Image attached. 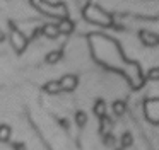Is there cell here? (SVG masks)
Returning a JSON list of instances; mask_svg holds the SVG:
<instances>
[{
  "mask_svg": "<svg viewBox=\"0 0 159 150\" xmlns=\"http://www.w3.org/2000/svg\"><path fill=\"white\" fill-rule=\"evenodd\" d=\"M104 145H108V147L115 145V136L111 135V133H108V135H104Z\"/></svg>",
  "mask_w": 159,
  "mask_h": 150,
  "instance_id": "obj_17",
  "label": "cell"
},
{
  "mask_svg": "<svg viewBox=\"0 0 159 150\" xmlns=\"http://www.w3.org/2000/svg\"><path fill=\"white\" fill-rule=\"evenodd\" d=\"M93 111H94V114H96L98 118H103V116H106V102H104L103 99H98V101L94 102Z\"/></svg>",
  "mask_w": 159,
  "mask_h": 150,
  "instance_id": "obj_8",
  "label": "cell"
},
{
  "mask_svg": "<svg viewBox=\"0 0 159 150\" xmlns=\"http://www.w3.org/2000/svg\"><path fill=\"white\" fill-rule=\"evenodd\" d=\"M33 5L36 7L38 10H41L43 14L50 17H55V19H63V17H69L67 15V7L65 3H60V2H33Z\"/></svg>",
  "mask_w": 159,
  "mask_h": 150,
  "instance_id": "obj_2",
  "label": "cell"
},
{
  "mask_svg": "<svg viewBox=\"0 0 159 150\" xmlns=\"http://www.w3.org/2000/svg\"><path fill=\"white\" fill-rule=\"evenodd\" d=\"M101 119V128H99V131H101V135H108V133L111 131V126H113V121H111V118H108V116H103V118H99Z\"/></svg>",
  "mask_w": 159,
  "mask_h": 150,
  "instance_id": "obj_9",
  "label": "cell"
},
{
  "mask_svg": "<svg viewBox=\"0 0 159 150\" xmlns=\"http://www.w3.org/2000/svg\"><path fill=\"white\" fill-rule=\"evenodd\" d=\"M11 44H12V48H14L17 53H22V51L26 50V46H28V38H26L19 29L12 27V31H11Z\"/></svg>",
  "mask_w": 159,
  "mask_h": 150,
  "instance_id": "obj_3",
  "label": "cell"
},
{
  "mask_svg": "<svg viewBox=\"0 0 159 150\" xmlns=\"http://www.w3.org/2000/svg\"><path fill=\"white\" fill-rule=\"evenodd\" d=\"M125 111H127V104H125V101L118 99V101H115V102H113V113H115L116 116L125 114Z\"/></svg>",
  "mask_w": 159,
  "mask_h": 150,
  "instance_id": "obj_11",
  "label": "cell"
},
{
  "mask_svg": "<svg viewBox=\"0 0 159 150\" xmlns=\"http://www.w3.org/2000/svg\"><path fill=\"white\" fill-rule=\"evenodd\" d=\"M75 125L80 126V128H84V126L87 125V114L84 111H77L75 113Z\"/></svg>",
  "mask_w": 159,
  "mask_h": 150,
  "instance_id": "obj_14",
  "label": "cell"
},
{
  "mask_svg": "<svg viewBox=\"0 0 159 150\" xmlns=\"http://www.w3.org/2000/svg\"><path fill=\"white\" fill-rule=\"evenodd\" d=\"M2 41H5V33L4 31H0V43H2Z\"/></svg>",
  "mask_w": 159,
  "mask_h": 150,
  "instance_id": "obj_20",
  "label": "cell"
},
{
  "mask_svg": "<svg viewBox=\"0 0 159 150\" xmlns=\"http://www.w3.org/2000/svg\"><path fill=\"white\" fill-rule=\"evenodd\" d=\"M63 56L62 50H55V51H50L48 55H46V63H57V61H60Z\"/></svg>",
  "mask_w": 159,
  "mask_h": 150,
  "instance_id": "obj_13",
  "label": "cell"
},
{
  "mask_svg": "<svg viewBox=\"0 0 159 150\" xmlns=\"http://www.w3.org/2000/svg\"><path fill=\"white\" fill-rule=\"evenodd\" d=\"M132 143H134V138H132L130 133H123V136H121V147H130Z\"/></svg>",
  "mask_w": 159,
  "mask_h": 150,
  "instance_id": "obj_16",
  "label": "cell"
},
{
  "mask_svg": "<svg viewBox=\"0 0 159 150\" xmlns=\"http://www.w3.org/2000/svg\"><path fill=\"white\" fill-rule=\"evenodd\" d=\"M41 33L43 36L50 38V39H55V38H58V29H57V24H45V26L41 27Z\"/></svg>",
  "mask_w": 159,
  "mask_h": 150,
  "instance_id": "obj_7",
  "label": "cell"
},
{
  "mask_svg": "<svg viewBox=\"0 0 159 150\" xmlns=\"http://www.w3.org/2000/svg\"><path fill=\"white\" fill-rule=\"evenodd\" d=\"M84 17H86L89 22L98 24V26H111V22H113L110 14H106L99 5H96V3L86 5V9H84Z\"/></svg>",
  "mask_w": 159,
  "mask_h": 150,
  "instance_id": "obj_1",
  "label": "cell"
},
{
  "mask_svg": "<svg viewBox=\"0 0 159 150\" xmlns=\"http://www.w3.org/2000/svg\"><path fill=\"white\" fill-rule=\"evenodd\" d=\"M43 89H45V92H48V94H58V92H62L58 80H50V82H46Z\"/></svg>",
  "mask_w": 159,
  "mask_h": 150,
  "instance_id": "obj_10",
  "label": "cell"
},
{
  "mask_svg": "<svg viewBox=\"0 0 159 150\" xmlns=\"http://www.w3.org/2000/svg\"><path fill=\"white\" fill-rule=\"evenodd\" d=\"M74 27L75 26H74L70 17H63V19H60L58 24H57V29H58L60 34H70L74 31Z\"/></svg>",
  "mask_w": 159,
  "mask_h": 150,
  "instance_id": "obj_6",
  "label": "cell"
},
{
  "mask_svg": "<svg viewBox=\"0 0 159 150\" xmlns=\"http://www.w3.org/2000/svg\"><path fill=\"white\" fill-rule=\"evenodd\" d=\"M58 84H60V89H62V90L72 92V90H75L77 84H79V78H77L75 75H72V73H67L58 80Z\"/></svg>",
  "mask_w": 159,
  "mask_h": 150,
  "instance_id": "obj_4",
  "label": "cell"
},
{
  "mask_svg": "<svg viewBox=\"0 0 159 150\" xmlns=\"http://www.w3.org/2000/svg\"><path fill=\"white\" fill-rule=\"evenodd\" d=\"M14 148L16 150H26V147H24V143H14Z\"/></svg>",
  "mask_w": 159,
  "mask_h": 150,
  "instance_id": "obj_18",
  "label": "cell"
},
{
  "mask_svg": "<svg viewBox=\"0 0 159 150\" xmlns=\"http://www.w3.org/2000/svg\"><path fill=\"white\" fill-rule=\"evenodd\" d=\"M39 34H43V33H41V27H38V29H34V33L31 34V38H38Z\"/></svg>",
  "mask_w": 159,
  "mask_h": 150,
  "instance_id": "obj_19",
  "label": "cell"
},
{
  "mask_svg": "<svg viewBox=\"0 0 159 150\" xmlns=\"http://www.w3.org/2000/svg\"><path fill=\"white\" fill-rule=\"evenodd\" d=\"M145 77H147L149 80H159V67L151 68V70L147 72V75H145Z\"/></svg>",
  "mask_w": 159,
  "mask_h": 150,
  "instance_id": "obj_15",
  "label": "cell"
},
{
  "mask_svg": "<svg viewBox=\"0 0 159 150\" xmlns=\"http://www.w3.org/2000/svg\"><path fill=\"white\" fill-rule=\"evenodd\" d=\"M12 135V130L9 125H0V142H9Z\"/></svg>",
  "mask_w": 159,
  "mask_h": 150,
  "instance_id": "obj_12",
  "label": "cell"
},
{
  "mask_svg": "<svg viewBox=\"0 0 159 150\" xmlns=\"http://www.w3.org/2000/svg\"><path fill=\"white\" fill-rule=\"evenodd\" d=\"M139 38H140L144 46H149V48L159 46V34L152 33V31H140V33H139Z\"/></svg>",
  "mask_w": 159,
  "mask_h": 150,
  "instance_id": "obj_5",
  "label": "cell"
}]
</instances>
